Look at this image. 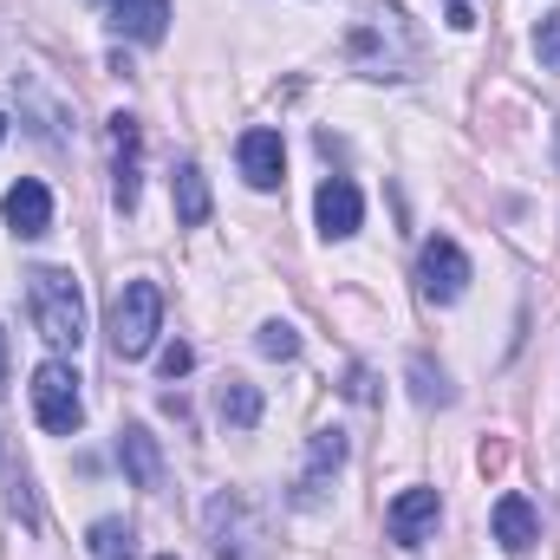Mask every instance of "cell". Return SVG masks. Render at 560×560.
Segmentation results:
<instances>
[{
  "mask_svg": "<svg viewBox=\"0 0 560 560\" xmlns=\"http://www.w3.org/2000/svg\"><path fill=\"white\" fill-rule=\"evenodd\" d=\"M118 456H125V476H131L138 489H163V456H156V436H150L143 423H125Z\"/></svg>",
  "mask_w": 560,
  "mask_h": 560,
  "instance_id": "obj_14",
  "label": "cell"
},
{
  "mask_svg": "<svg viewBox=\"0 0 560 560\" xmlns=\"http://www.w3.org/2000/svg\"><path fill=\"white\" fill-rule=\"evenodd\" d=\"M436 515H443V502H436V489H405L392 509H385V528H392V541H405V548H418L423 535L436 528Z\"/></svg>",
  "mask_w": 560,
  "mask_h": 560,
  "instance_id": "obj_8",
  "label": "cell"
},
{
  "mask_svg": "<svg viewBox=\"0 0 560 560\" xmlns=\"http://www.w3.org/2000/svg\"><path fill=\"white\" fill-rule=\"evenodd\" d=\"M209 548H215V560H275V541H268V522L248 509V495H215L209 502Z\"/></svg>",
  "mask_w": 560,
  "mask_h": 560,
  "instance_id": "obj_3",
  "label": "cell"
},
{
  "mask_svg": "<svg viewBox=\"0 0 560 560\" xmlns=\"http://www.w3.org/2000/svg\"><path fill=\"white\" fill-rule=\"evenodd\" d=\"M346 463V430H319L313 436V456H306V476H300V489H293V502L300 509H319L326 502V476Z\"/></svg>",
  "mask_w": 560,
  "mask_h": 560,
  "instance_id": "obj_11",
  "label": "cell"
},
{
  "mask_svg": "<svg viewBox=\"0 0 560 560\" xmlns=\"http://www.w3.org/2000/svg\"><path fill=\"white\" fill-rule=\"evenodd\" d=\"M255 346H261V352H268V359H293V352H300V332H293V326H280V319H268V326H261V339H255Z\"/></svg>",
  "mask_w": 560,
  "mask_h": 560,
  "instance_id": "obj_20",
  "label": "cell"
},
{
  "mask_svg": "<svg viewBox=\"0 0 560 560\" xmlns=\"http://www.w3.org/2000/svg\"><path fill=\"white\" fill-rule=\"evenodd\" d=\"M156 560H176V555H156Z\"/></svg>",
  "mask_w": 560,
  "mask_h": 560,
  "instance_id": "obj_25",
  "label": "cell"
},
{
  "mask_svg": "<svg viewBox=\"0 0 560 560\" xmlns=\"http://www.w3.org/2000/svg\"><path fill=\"white\" fill-rule=\"evenodd\" d=\"M0 392H7V332H0Z\"/></svg>",
  "mask_w": 560,
  "mask_h": 560,
  "instance_id": "obj_23",
  "label": "cell"
},
{
  "mask_svg": "<svg viewBox=\"0 0 560 560\" xmlns=\"http://www.w3.org/2000/svg\"><path fill=\"white\" fill-rule=\"evenodd\" d=\"M163 332V293L156 280H125L112 300V352L118 359H143Z\"/></svg>",
  "mask_w": 560,
  "mask_h": 560,
  "instance_id": "obj_4",
  "label": "cell"
},
{
  "mask_svg": "<svg viewBox=\"0 0 560 560\" xmlns=\"http://www.w3.org/2000/svg\"><path fill=\"white\" fill-rule=\"evenodd\" d=\"M138 150H143V138H138V118H112V196H118V209H138Z\"/></svg>",
  "mask_w": 560,
  "mask_h": 560,
  "instance_id": "obj_12",
  "label": "cell"
},
{
  "mask_svg": "<svg viewBox=\"0 0 560 560\" xmlns=\"http://www.w3.org/2000/svg\"><path fill=\"white\" fill-rule=\"evenodd\" d=\"M26 306H33V326H39L46 346H72L79 352V339H85V293H79V280L66 268H33L26 275Z\"/></svg>",
  "mask_w": 560,
  "mask_h": 560,
  "instance_id": "obj_2",
  "label": "cell"
},
{
  "mask_svg": "<svg viewBox=\"0 0 560 560\" xmlns=\"http://www.w3.org/2000/svg\"><path fill=\"white\" fill-rule=\"evenodd\" d=\"M92 560H138V528L131 522H118V515H105V522H92Z\"/></svg>",
  "mask_w": 560,
  "mask_h": 560,
  "instance_id": "obj_17",
  "label": "cell"
},
{
  "mask_svg": "<svg viewBox=\"0 0 560 560\" xmlns=\"http://www.w3.org/2000/svg\"><path fill=\"white\" fill-rule=\"evenodd\" d=\"M463 287H469V255L450 235H430L418 255V293L430 306H450V300H463Z\"/></svg>",
  "mask_w": 560,
  "mask_h": 560,
  "instance_id": "obj_6",
  "label": "cell"
},
{
  "mask_svg": "<svg viewBox=\"0 0 560 560\" xmlns=\"http://www.w3.org/2000/svg\"><path fill=\"white\" fill-rule=\"evenodd\" d=\"M215 411H222V423H235V430H255L261 423V392L248 378H229L222 398H215Z\"/></svg>",
  "mask_w": 560,
  "mask_h": 560,
  "instance_id": "obj_18",
  "label": "cell"
},
{
  "mask_svg": "<svg viewBox=\"0 0 560 560\" xmlns=\"http://www.w3.org/2000/svg\"><path fill=\"white\" fill-rule=\"evenodd\" d=\"M313 215H319V235H332V242H346V235L359 229V215H365V202H359V189H352L346 176H332V183H319V196H313Z\"/></svg>",
  "mask_w": 560,
  "mask_h": 560,
  "instance_id": "obj_10",
  "label": "cell"
},
{
  "mask_svg": "<svg viewBox=\"0 0 560 560\" xmlns=\"http://www.w3.org/2000/svg\"><path fill=\"white\" fill-rule=\"evenodd\" d=\"M489 528H495V541H502L509 555H522V548H535V541H541V522H535L528 495H502V502H495V515H489Z\"/></svg>",
  "mask_w": 560,
  "mask_h": 560,
  "instance_id": "obj_13",
  "label": "cell"
},
{
  "mask_svg": "<svg viewBox=\"0 0 560 560\" xmlns=\"http://www.w3.org/2000/svg\"><path fill=\"white\" fill-rule=\"evenodd\" d=\"M33 411H39V423H46L52 436H72V430L85 423L79 372H72V365H59V359H46V365L33 372Z\"/></svg>",
  "mask_w": 560,
  "mask_h": 560,
  "instance_id": "obj_5",
  "label": "cell"
},
{
  "mask_svg": "<svg viewBox=\"0 0 560 560\" xmlns=\"http://www.w3.org/2000/svg\"><path fill=\"white\" fill-rule=\"evenodd\" d=\"M0 138H7V118H0Z\"/></svg>",
  "mask_w": 560,
  "mask_h": 560,
  "instance_id": "obj_24",
  "label": "cell"
},
{
  "mask_svg": "<svg viewBox=\"0 0 560 560\" xmlns=\"http://www.w3.org/2000/svg\"><path fill=\"white\" fill-rule=\"evenodd\" d=\"M235 156H242V176H248L255 189H280V170H287V150H280V131H268V125L242 131V143H235Z\"/></svg>",
  "mask_w": 560,
  "mask_h": 560,
  "instance_id": "obj_9",
  "label": "cell"
},
{
  "mask_svg": "<svg viewBox=\"0 0 560 560\" xmlns=\"http://www.w3.org/2000/svg\"><path fill=\"white\" fill-rule=\"evenodd\" d=\"M176 222H183V229H202V222H209V176H202L196 163L176 170Z\"/></svg>",
  "mask_w": 560,
  "mask_h": 560,
  "instance_id": "obj_16",
  "label": "cell"
},
{
  "mask_svg": "<svg viewBox=\"0 0 560 560\" xmlns=\"http://www.w3.org/2000/svg\"><path fill=\"white\" fill-rule=\"evenodd\" d=\"M189 365H196V352H189V346H170V352H163V378H183Z\"/></svg>",
  "mask_w": 560,
  "mask_h": 560,
  "instance_id": "obj_22",
  "label": "cell"
},
{
  "mask_svg": "<svg viewBox=\"0 0 560 560\" xmlns=\"http://www.w3.org/2000/svg\"><path fill=\"white\" fill-rule=\"evenodd\" d=\"M535 59H541L548 72H560V7L541 20V26H535Z\"/></svg>",
  "mask_w": 560,
  "mask_h": 560,
  "instance_id": "obj_19",
  "label": "cell"
},
{
  "mask_svg": "<svg viewBox=\"0 0 560 560\" xmlns=\"http://www.w3.org/2000/svg\"><path fill=\"white\" fill-rule=\"evenodd\" d=\"M423 59L418 26L405 20V7H372L359 26H352V66L372 72V79H411Z\"/></svg>",
  "mask_w": 560,
  "mask_h": 560,
  "instance_id": "obj_1",
  "label": "cell"
},
{
  "mask_svg": "<svg viewBox=\"0 0 560 560\" xmlns=\"http://www.w3.org/2000/svg\"><path fill=\"white\" fill-rule=\"evenodd\" d=\"M0 215H7V229H13L20 242H39V235L52 229V189H46L39 176H20V183L7 189Z\"/></svg>",
  "mask_w": 560,
  "mask_h": 560,
  "instance_id": "obj_7",
  "label": "cell"
},
{
  "mask_svg": "<svg viewBox=\"0 0 560 560\" xmlns=\"http://www.w3.org/2000/svg\"><path fill=\"white\" fill-rule=\"evenodd\" d=\"M112 20H118V33L156 46V39L170 33V0H112Z\"/></svg>",
  "mask_w": 560,
  "mask_h": 560,
  "instance_id": "obj_15",
  "label": "cell"
},
{
  "mask_svg": "<svg viewBox=\"0 0 560 560\" xmlns=\"http://www.w3.org/2000/svg\"><path fill=\"white\" fill-rule=\"evenodd\" d=\"M411 378H418V385H411V392H418V405H443V398H450V392H443V372H430V359L411 365Z\"/></svg>",
  "mask_w": 560,
  "mask_h": 560,
  "instance_id": "obj_21",
  "label": "cell"
}]
</instances>
